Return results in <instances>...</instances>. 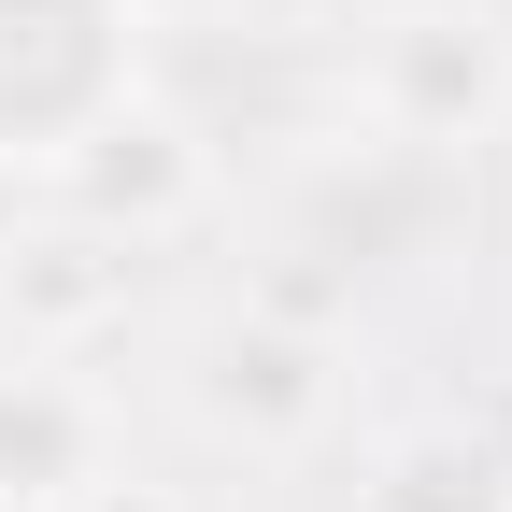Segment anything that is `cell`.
<instances>
[{
	"label": "cell",
	"instance_id": "7a4b0ae2",
	"mask_svg": "<svg viewBox=\"0 0 512 512\" xmlns=\"http://www.w3.org/2000/svg\"><path fill=\"white\" fill-rule=\"evenodd\" d=\"M114 100H143V0H0V171H57Z\"/></svg>",
	"mask_w": 512,
	"mask_h": 512
},
{
	"label": "cell",
	"instance_id": "8992f818",
	"mask_svg": "<svg viewBox=\"0 0 512 512\" xmlns=\"http://www.w3.org/2000/svg\"><path fill=\"white\" fill-rule=\"evenodd\" d=\"M114 299H128V256H114V242H86V228H57V242H29L15 271H0L15 356H72L86 328H114Z\"/></svg>",
	"mask_w": 512,
	"mask_h": 512
},
{
	"label": "cell",
	"instance_id": "277c9868",
	"mask_svg": "<svg viewBox=\"0 0 512 512\" xmlns=\"http://www.w3.org/2000/svg\"><path fill=\"white\" fill-rule=\"evenodd\" d=\"M185 399H200V427L242 441V456H299V441L342 413V356L313 342L299 313H228L200 342V370H185Z\"/></svg>",
	"mask_w": 512,
	"mask_h": 512
},
{
	"label": "cell",
	"instance_id": "3957f363",
	"mask_svg": "<svg viewBox=\"0 0 512 512\" xmlns=\"http://www.w3.org/2000/svg\"><path fill=\"white\" fill-rule=\"evenodd\" d=\"M43 185H57V214H72L86 242L143 256V242H171L185 214L214 200V143H200V114H185V100H157V86H143V100H114L86 143L43 171Z\"/></svg>",
	"mask_w": 512,
	"mask_h": 512
},
{
	"label": "cell",
	"instance_id": "6da1fadb",
	"mask_svg": "<svg viewBox=\"0 0 512 512\" xmlns=\"http://www.w3.org/2000/svg\"><path fill=\"white\" fill-rule=\"evenodd\" d=\"M356 114L399 157H484L512 128V15H484V0H399L356 43Z\"/></svg>",
	"mask_w": 512,
	"mask_h": 512
},
{
	"label": "cell",
	"instance_id": "ba28073f",
	"mask_svg": "<svg viewBox=\"0 0 512 512\" xmlns=\"http://www.w3.org/2000/svg\"><path fill=\"white\" fill-rule=\"evenodd\" d=\"M72 512H185V498H171V484H143V470H100Z\"/></svg>",
	"mask_w": 512,
	"mask_h": 512
},
{
	"label": "cell",
	"instance_id": "52a82bcc",
	"mask_svg": "<svg viewBox=\"0 0 512 512\" xmlns=\"http://www.w3.org/2000/svg\"><path fill=\"white\" fill-rule=\"evenodd\" d=\"M356 512H512V470L470 441V413H427L356 470Z\"/></svg>",
	"mask_w": 512,
	"mask_h": 512
},
{
	"label": "cell",
	"instance_id": "5b68a950",
	"mask_svg": "<svg viewBox=\"0 0 512 512\" xmlns=\"http://www.w3.org/2000/svg\"><path fill=\"white\" fill-rule=\"evenodd\" d=\"M114 470V413L72 356H0V512H72Z\"/></svg>",
	"mask_w": 512,
	"mask_h": 512
},
{
	"label": "cell",
	"instance_id": "9c48e42d",
	"mask_svg": "<svg viewBox=\"0 0 512 512\" xmlns=\"http://www.w3.org/2000/svg\"><path fill=\"white\" fill-rule=\"evenodd\" d=\"M470 441H484V456H498V470H512V370L484 384V399H470Z\"/></svg>",
	"mask_w": 512,
	"mask_h": 512
}]
</instances>
